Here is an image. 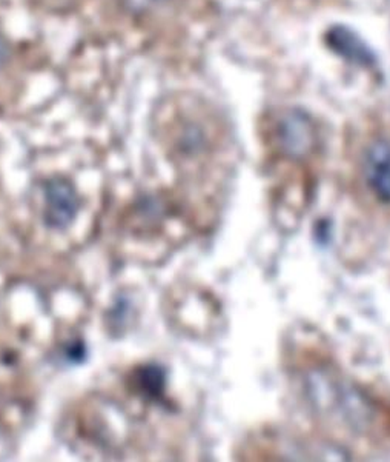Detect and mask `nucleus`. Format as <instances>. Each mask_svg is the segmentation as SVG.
Masks as SVG:
<instances>
[{
  "instance_id": "2",
  "label": "nucleus",
  "mask_w": 390,
  "mask_h": 462,
  "mask_svg": "<svg viewBox=\"0 0 390 462\" xmlns=\"http://www.w3.org/2000/svg\"><path fill=\"white\" fill-rule=\"evenodd\" d=\"M355 182L359 193L381 210L390 211V126L375 124L355 150Z\"/></svg>"
},
{
  "instance_id": "5",
  "label": "nucleus",
  "mask_w": 390,
  "mask_h": 462,
  "mask_svg": "<svg viewBox=\"0 0 390 462\" xmlns=\"http://www.w3.org/2000/svg\"><path fill=\"white\" fill-rule=\"evenodd\" d=\"M130 2L134 6V10L145 11L177 4L178 0H130Z\"/></svg>"
},
{
  "instance_id": "7",
  "label": "nucleus",
  "mask_w": 390,
  "mask_h": 462,
  "mask_svg": "<svg viewBox=\"0 0 390 462\" xmlns=\"http://www.w3.org/2000/svg\"><path fill=\"white\" fill-rule=\"evenodd\" d=\"M2 54H4V47H2V42H0V59H2Z\"/></svg>"
},
{
  "instance_id": "6",
  "label": "nucleus",
  "mask_w": 390,
  "mask_h": 462,
  "mask_svg": "<svg viewBox=\"0 0 390 462\" xmlns=\"http://www.w3.org/2000/svg\"><path fill=\"white\" fill-rule=\"evenodd\" d=\"M286 2H289L294 6H297V8H313V6L329 4L331 0H286Z\"/></svg>"
},
{
  "instance_id": "1",
  "label": "nucleus",
  "mask_w": 390,
  "mask_h": 462,
  "mask_svg": "<svg viewBox=\"0 0 390 462\" xmlns=\"http://www.w3.org/2000/svg\"><path fill=\"white\" fill-rule=\"evenodd\" d=\"M261 139L274 180L276 210L281 219L291 216L295 221L315 187V167L322 152L317 122L295 108L271 111L261 122Z\"/></svg>"
},
{
  "instance_id": "3",
  "label": "nucleus",
  "mask_w": 390,
  "mask_h": 462,
  "mask_svg": "<svg viewBox=\"0 0 390 462\" xmlns=\"http://www.w3.org/2000/svg\"><path fill=\"white\" fill-rule=\"evenodd\" d=\"M78 210V199L68 182L62 179L47 185V221L50 226L63 228L69 226Z\"/></svg>"
},
{
  "instance_id": "4",
  "label": "nucleus",
  "mask_w": 390,
  "mask_h": 462,
  "mask_svg": "<svg viewBox=\"0 0 390 462\" xmlns=\"http://www.w3.org/2000/svg\"><path fill=\"white\" fill-rule=\"evenodd\" d=\"M139 383L148 396H160L165 389V374L159 367L141 368Z\"/></svg>"
}]
</instances>
